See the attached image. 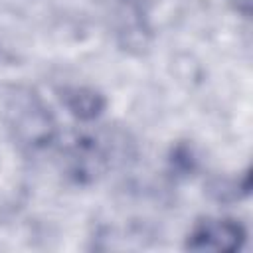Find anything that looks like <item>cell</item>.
I'll return each instance as SVG.
<instances>
[{
  "instance_id": "6da1fadb",
  "label": "cell",
  "mask_w": 253,
  "mask_h": 253,
  "mask_svg": "<svg viewBox=\"0 0 253 253\" xmlns=\"http://www.w3.org/2000/svg\"><path fill=\"white\" fill-rule=\"evenodd\" d=\"M247 241V229L239 219L208 215L192 225L186 235V249L198 253H233Z\"/></svg>"
},
{
  "instance_id": "277c9868",
  "label": "cell",
  "mask_w": 253,
  "mask_h": 253,
  "mask_svg": "<svg viewBox=\"0 0 253 253\" xmlns=\"http://www.w3.org/2000/svg\"><path fill=\"white\" fill-rule=\"evenodd\" d=\"M229 4H231V8H233L239 16H243V18H249V16H251L253 0H229Z\"/></svg>"
},
{
  "instance_id": "7a4b0ae2",
  "label": "cell",
  "mask_w": 253,
  "mask_h": 253,
  "mask_svg": "<svg viewBox=\"0 0 253 253\" xmlns=\"http://www.w3.org/2000/svg\"><path fill=\"white\" fill-rule=\"evenodd\" d=\"M14 136L28 148H43L55 136V121L38 97L20 95L10 107Z\"/></svg>"
},
{
  "instance_id": "3957f363",
  "label": "cell",
  "mask_w": 253,
  "mask_h": 253,
  "mask_svg": "<svg viewBox=\"0 0 253 253\" xmlns=\"http://www.w3.org/2000/svg\"><path fill=\"white\" fill-rule=\"evenodd\" d=\"M63 105L75 119L81 121H93L97 119L105 109V99L99 91L83 85H75L63 91Z\"/></svg>"
}]
</instances>
